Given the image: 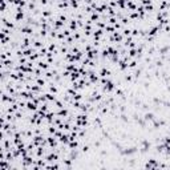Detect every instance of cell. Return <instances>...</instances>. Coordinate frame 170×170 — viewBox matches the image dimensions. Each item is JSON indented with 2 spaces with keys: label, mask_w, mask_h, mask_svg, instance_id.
<instances>
[{
  "label": "cell",
  "mask_w": 170,
  "mask_h": 170,
  "mask_svg": "<svg viewBox=\"0 0 170 170\" xmlns=\"http://www.w3.org/2000/svg\"><path fill=\"white\" fill-rule=\"evenodd\" d=\"M80 77H81L80 72H79V71H74V72H71V76H69V80H71L72 82H73V81H79V80H80Z\"/></svg>",
  "instance_id": "cell-3"
},
{
  "label": "cell",
  "mask_w": 170,
  "mask_h": 170,
  "mask_svg": "<svg viewBox=\"0 0 170 170\" xmlns=\"http://www.w3.org/2000/svg\"><path fill=\"white\" fill-rule=\"evenodd\" d=\"M89 19L92 20V21H98L100 20V13H97V12H93V13H90V16H89Z\"/></svg>",
  "instance_id": "cell-8"
},
{
  "label": "cell",
  "mask_w": 170,
  "mask_h": 170,
  "mask_svg": "<svg viewBox=\"0 0 170 170\" xmlns=\"http://www.w3.org/2000/svg\"><path fill=\"white\" fill-rule=\"evenodd\" d=\"M23 20H25V12H17L15 15V23H19Z\"/></svg>",
  "instance_id": "cell-4"
},
{
  "label": "cell",
  "mask_w": 170,
  "mask_h": 170,
  "mask_svg": "<svg viewBox=\"0 0 170 170\" xmlns=\"http://www.w3.org/2000/svg\"><path fill=\"white\" fill-rule=\"evenodd\" d=\"M52 2H55V3H57V4H59V3H60V0H52Z\"/></svg>",
  "instance_id": "cell-14"
},
{
  "label": "cell",
  "mask_w": 170,
  "mask_h": 170,
  "mask_svg": "<svg viewBox=\"0 0 170 170\" xmlns=\"http://www.w3.org/2000/svg\"><path fill=\"white\" fill-rule=\"evenodd\" d=\"M117 67H118V69L121 72H125V71H128V63L124 59H121L118 63H117Z\"/></svg>",
  "instance_id": "cell-2"
},
{
  "label": "cell",
  "mask_w": 170,
  "mask_h": 170,
  "mask_svg": "<svg viewBox=\"0 0 170 170\" xmlns=\"http://www.w3.org/2000/svg\"><path fill=\"white\" fill-rule=\"evenodd\" d=\"M114 31H116L114 25H110V24H108V25H106V28H105V32H106L108 35H113Z\"/></svg>",
  "instance_id": "cell-7"
},
{
  "label": "cell",
  "mask_w": 170,
  "mask_h": 170,
  "mask_svg": "<svg viewBox=\"0 0 170 170\" xmlns=\"http://www.w3.org/2000/svg\"><path fill=\"white\" fill-rule=\"evenodd\" d=\"M120 20L116 17V16H113V17H109V20H108V24H110V25H114L116 23H118Z\"/></svg>",
  "instance_id": "cell-10"
},
{
  "label": "cell",
  "mask_w": 170,
  "mask_h": 170,
  "mask_svg": "<svg viewBox=\"0 0 170 170\" xmlns=\"http://www.w3.org/2000/svg\"><path fill=\"white\" fill-rule=\"evenodd\" d=\"M114 28H116V31H122L125 27H124V25L121 24V23L118 21V23H116V24H114Z\"/></svg>",
  "instance_id": "cell-12"
},
{
  "label": "cell",
  "mask_w": 170,
  "mask_h": 170,
  "mask_svg": "<svg viewBox=\"0 0 170 170\" xmlns=\"http://www.w3.org/2000/svg\"><path fill=\"white\" fill-rule=\"evenodd\" d=\"M129 56L132 57V59H136V56H137V48L129 49Z\"/></svg>",
  "instance_id": "cell-11"
},
{
  "label": "cell",
  "mask_w": 170,
  "mask_h": 170,
  "mask_svg": "<svg viewBox=\"0 0 170 170\" xmlns=\"http://www.w3.org/2000/svg\"><path fill=\"white\" fill-rule=\"evenodd\" d=\"M0 39H2V45H8L12 41V36H3V35H0Z\"/></svg>",
  "instance_id": "cell-5"
},
{
  "label": "cell",
  "mask_w": 170,
  "mask_h": 170,
  "mask_svg": "<svg viewBox=\"0 0 170 170\" xmlns=\"http://www.w3.org/2000/svg\"><path fill=\"white\" fill-rule=\"evenodd\" d=\"M121 33L124 35V37H129V36H132V28L125 27V28L121 31Z\"/></svg>",
  "instance_id": "cell-6"
},
{
  "label": "cell",
  "mask_w": 170,
  "mask_h": 170,
  "mask_svg": "<svg viewBox=\"0 0 170 170\" xmlns=\"http://www.w3.org/2000/svg\"><path fill=\"white\" fill-rule=\"evenodd\" d=\"M60 2H69V0H60Z\"/></svg>",
  "instance_id": "cell-15"
},
{
  "label": "cell",
  "mask_w": 170,
  "mask_h": 170,
  "mask_svg": "<svg viewBox=\"0 0 170 170\" xmlns=\"http://www.w3.org/2000/svg\"><path fill=\"white\" fill-rule=\"evenodd\" d=\"M28 60H29V61H33V63H35V61H37V60H40L39 52H37V53H33V55H31V56L28 57Z\"/></svg>",
  "instance_id": "cell-9"
},
{
  "label": "cell",
  "mask_w": 170,
  "mask_h": 170,
  "mask_svg": "<svg viewBox=\"0 0 170 170\" xmlns=\"http://www.w3.org/2000/svg\"><path fill=\"white\" fill-rule=\"evenodd\" d=\"M57 40H67L64 32H59V33H57Z\"/></svg>",
  "instance_id": "cell-13"
},
{
  "label": "cell",
  "mask_w": 170,
  "mask_h": 170,
  "mask_svg": "<svg viewBox=\"0 0 170 170\" xmlns=\"http://www.w3.org/2000/svg\"><path fill=\"white\" fill-rule=\"evenodd\" d=\"M68 28L72 31V32H76L79 29V25H77V20L76 19H69V24H68Z\"/></svg>",
  "instance_id": "cell-1"
}]
</instances>
